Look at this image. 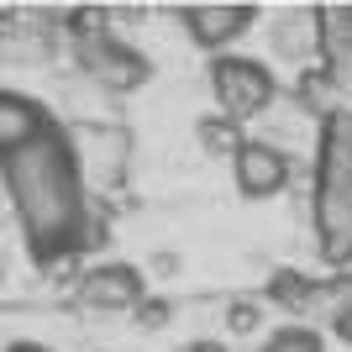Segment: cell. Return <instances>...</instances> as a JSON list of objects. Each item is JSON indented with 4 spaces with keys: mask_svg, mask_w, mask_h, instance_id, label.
<instances>
[{
    "mask_svg": "<svg viewBox=\"0 0 352 352\" xmlns=\"http://www.w3.org/2000/svg\"><path fill=\"white\" fill-rule=\"evenodd\" d=\"M258 352H321V337L310 326H284L279 337H268Z\"/></svg>",
    "mask_w": 352,
    "mask_h": 352,
    "instance_id": "4fadbf2b",
    "label": "cell"
},
{
    "mask_svg": "<svg viewBox=\"0 0 352 352\" xmlns=\"http://www.w3.org/2000/svg\"><path fill=\"white\" fill-rule=\"evenodd\" d=\"M268 300H279L284 310H294V316H300V310H310L316 300H321V284L305 279V274H294V268H279V274H274V284H268Z\"/></svg>",
    "mask_w": 352,
    "mask_h": 352,
    "instance_id": "8fae6325",
    "label": "cell"
},
{
    "mask_svg": "<svg viewBox=\"0 0 352 352\" xmlns=\"http://www.w3.org/2000/svg\"><path fill=\"white\" fill-rule=\"evenodd\" d=\"M232 179L248 200H268V195H279L289 184V153H279L263 137H252V142H242L232 153Z\"/></svg>",
    "mask_w": 352,
    "mask_h": 352,
    "instance_id": "ba28073f",
    "label": "cell"
},
{
    "mask_svg": "<svg viewBox=\"0 0 352 352\" xmlns=\"http://www.w3.org/2000/svg\"><path fill=\"white\" fill-rule=\"evenodd\" d=\"M142 300H147V279L132 263H95L74 284V305L95 310V316H121V310H137Z\"/></svg>",
    "mask_w": 352,
    "mask_h": 352,
    "instance_id": "8992f818",
    "label": "cell"
},
{
    "mask_svg": "<svg viewBox=\"0 0 352 352\" xmlns=\"http://www.w3.org/2000/svg\"><path fill=\"white\" fill-rule=\"evenodd\" d=\"M132 316H137V326H147V331H153V326H168V300H142Z\"/></svg>",
    "mask_w": 352,
    "mask_h": 352,
    "instance_id": "2e32d148",
    "label": "cell"
},
{
    "mask_svg": "<svg viewBox=\"0 0 352 352\" xmlns=\"http://www.w3.org/2000/svg\"><path fill=\"white\" fill-rule=\"evenodd\" d=\"M47 126H58V121H53V111L43 100H32L27 89L0 85V158L16 153V147H27V142H37Z\"/></svg>",
    "mask_w": 352,
    "mask_h": 352,
    "instance_id": "9c48e42d",
    "label": "cell"
},
{
    "mask_svg": "<svg viewBox=\"0 0 352 352\" xmlns=\"http://www.w3.org/2000/svg\"><path fill=\"white\" fill-rule=\"evenodd\" d=\"M69 137V153L79 163V179L85 190H116L126 168H132V132L121 121H79V126H63Z\"/></svg>",
    "mask_w": 352,
    "mask_h": 352,
    "instance_id": "5b68a950",
    "label": "cell"
},
{
    "mask_svg": "<svg viewBox=\"0 0 352 352\" xmlns=\"http://www.w3.org/2000/svg\"><path fill=\"white\" fill-rule=\"evenodd\" d=\"M179 16H184V32H190L200 47H210V53H226V43H236L242 32L258 21V6H236V0H195V6H179Z\"/></svg>",
    "mask_w": 352,
    "mask_h": 352,
    "instance_id": "52a82bcc",
    "label": "cell"
},
{
    "mask_svg": "<svg viewBox=\"0 0 352 352\" xmlns=\"http://www.w3.org/2000/svg\"><path fill=\"white\" fill-rule=\"evenodd\" d=\"M195 137H200V147H206V153H226V158H232L236 147L248 142V137H242V126H236L232 116H200L195 121Z\"/></svg>",
    "mask_w": 352,
    "mask_h": 352,
    "instance_id": "7c38bea8",
    "label": "cell"
},
{
    "mask_svg": "<svg viewBox=\"0 0 352 352\" xmlns=\"http://www.w3.org/2000/svg\"><path fill=\"white\" fill-rule=\"evenodd\" d=\"M331 331L342 342H352V289H342V300L331 305Z\"/></svg>",
    "mask_w": 352,
    "mask_h": 352,
    "instance_id": "9a60e30c",
    "label": "cell"
},
{
    "mask_svg": "<svg viewBox=\"0 0 352 352\" xmlns=\"http://www.w3.org/2000/svg\"><path fill=\"white\" fill-rule=\"evenodd\" d=\"M226 326H232V331H252V326H258V305H252V300H232V305H226Z\"/></svg>",
    "mask_w": 352,
    "mask_h": 352,
    "instance_id": "5bb4252c",
    "label": "cell"
},
{
    "mask_svg": "<svg viewBox=\"0 0 352 352\" xmlns=\"http://www.w3.org/2000/svg\"><path fill=\"white\" fill-rule=\"evenodd\" d=\"M274 53H279V58H316V53H321V16L316 11H289L284 27H274Z\"/></svg>",
    "mask_w": 352,
    "mask_h": 352,
    "instance_id": "30bf717a",
    "label": "cell"
},
{
    "mask_svg": "<svg viewBox=\"0 0 352 352\" xmlns=\"http://www.w3.org/2000/svg\"><path fill=\"white\" fill-rule=\"evenodd\" d=\"M6 352H53V347H43V342H11Z\"/></svg>",
    "mask_w": 352,
    "mask_h": 352,
    "instance_id": "e0dca14e",
    "label": "cell"
},
{
    "mask_svg": "<svg viewBox=\"0 0 352 352\" xmlns=\"http://www.w3.org/2000/svg\"><path fill=\"white\" fill-rule=\"evenodd\" d=\"M63 21H69L74 63H79V74H85L95 89H105V95L116 100V95H132V89L147 85L153 63L105 27V11H69Z\"/></svg>",
    "mask_w": 352,
    "mask_h": 352,
    "instance_id": "3957f363",
    "label": "cell"
},
{
    "mask_svg": "<svg viewBox=\"0 0 352 352\" xmlns=\"http://www.w3.org/2000/svg\"><path fill=\"white\" fill-rule=\"evenodd\" d=\"M310 221H316V252H321V263L347 268L352 263V111L347 105L321 116Z\"/></svg>",
    "mask_w": 352,
    "mask_h": 352,
    "instance_id": "7a4b0ae2",
    "label": "cell"
},
{
    "mask_svg": "<svg viewBox=\"0 0 352 352\" xmlns=\"http://www.w3.org/2000/svg\"><path fill=\"white\" fill-rule=\"evenodd\" d=\"M210 95H216L221 116H232L236 126L242 121H258L274 111L279 100V79L263 58H242V53H221L210 63Z\"/></svg>",
    "mask_w": 352,
    "mask_h": 352,
    "instance_id": "277c9868",
    "label": "cell"
},
{
    "mask_svg": "<svg viewBox=\"0 0 352 352\" xmlns=\"http://www.w3.org/2000/svg\"><path fill=\"white\" fill-rule=\"evenodd\" d=\"M0 184L11 195L16 226L27 236V252L37 268H63L74 258H85V226L95 216V200L79 179L63 126H47L37 142L6 153Z\"/></svg>",
    "mask_w": 352,
    "mask_h": 352,
    "instance_id": "6da1fadb",
    "label": "cell"
},
{
    "mask_svg": "<svg viewBox=\"0 0 352 352\" xmlns=\"http://www.w3.org/2000/svg\"><path fill=\"white\" fill-rule=\"evenodd\" d=\"M190 352H232V347H226V342H195Z\"/></svg>",
    "mask_w": 352,
    "mask_h": 352,
    "instance_id": "ac0fdd59",
    "label": "cell"
}]
</instances>
